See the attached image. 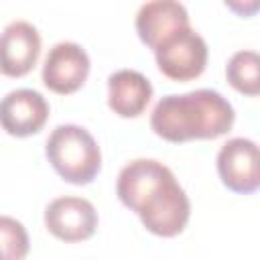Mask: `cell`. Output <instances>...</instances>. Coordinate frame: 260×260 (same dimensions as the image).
<instances>
[{"label": "cell", "instance_id": "7", "mask_svg": "<svg viewBox=\"0 0 260 260\" xmlns=\"http://www.w3.org/2000/svg\"><path fill=\"white\" fill-rule=\"evenodd\" d=\"M45 225L63 242H81L93 236L98 211L83 197H57L45 209Z\"/></svg>", "mask_w": 260, "mask_h": 260}, {"label": "cell", "instance_id": "3", "mask_svg": "<svg viewBox=\"0 0 260 260\" xmlns=\"http://www.w3.org/2000/svg\"><path fill=\"white\" fill-rule=\"evenodd\" d=\"M55 173L73 185H87L102 169V152L95 138L77 124L57 126L45 146Z\"/></svg>", "mask_w": 260, "mask_h": 260}, {"label": "cell", "instance_id": "9", "mask_svg": "<svg viewBox=\"0 0 260 260\" xmlns=\"http://www.w3.org/2000/svg\"><path fill=\"white\" fill-rule=\"evenodd\" d=\"M41 35L26 20H14L0 32V73L6 77L26 75L39 61Z\"/></svg>", "mask_w": 260, "mask_h": 260}, {"label": "cell", "instance_id": "11", "mask_svg": "<svg viewBox=\"0 0 260 260\" xmlns=\"http://www.w3.org/2000/svg\"><path fill=\"white\" fill-rule=\"evenodd\" d=\"M152 98L150 81L134 69H120L108 77V106L122 118L140 116Z\"/></svg>", "mask_w": 260, "mask_h": 260}, {"label": "cell", "instance_id": "2", "mask_svg": "<svg viewBox=\"0 0 260 260\" xmlns=\"http://www.w3.org/2000/svg\"><path fill=\"white\" fill-rule=\"evenodd\" d=\"M232 104L215 89L169 93L156 102L150 114V128L169 142L213 140L234 126Z\"/></svg>", "mask_w": 260, "mask_h": 260}, {"label": "cell", "instance_id": "13", "mask_svg": "<svg viewBox=\"0 0 260 260\" xmlns=\"http://www.w3.org/2000/svg\"><path fill=\"white\" fill-rule=\"evenodd\" d=\"M0 250L4 260H24L28 254V234L14 217L0 215Z\"/></svg>", "mask_w": 260, "mask_h": 260}, {"label": "cell", "instance_id": "14", "mask_svg": "<svg viewBox=\"0 0 260 260\" xmlns=\"http://www.w3.org/2000/svg\"><path fill=\"white\" fill-rule=\"evenodd\" d=\"M0 260H4V254H2V250H0Z\"/></svg>", "mask_w": 260, "mask_h": 260}, {"label": "cell", "instance_id": "6", "mask_svg": "<svg viewBox=\"0 0 260 260\" xmlns=\"http://www.w3.org/2000/svg\"><path fill=\"white\" fill-rule=\"evenodd\" d=\"M89 73V57L85 49L71 41L53 45L43 63V83L61 95L77 91Z\"/></svg>", "mask_w": 260, "mask_h": 260}, {"label": "cell", "instance_id": "8", "mask_svg": "<svg viewBox=\"0 0 260 260\" xmlns=\"http://www.w3.org/2000/svg\"><path fill=\"white\" fill-rule=\"evenodd\" d=\"M49 118V104L37 89L20 87L0 100V126L10 136H30L43 130Z\"/></svg>", "mask_w": 260, "mask_h": 260}, {"label": "cell", "instance_id": "10", "mask_svg": "<svg viewBox=\"0 0 260 260\" xmlns=\"http://www.w3.org/2000/svg\"><path fill=\"white\" fill-rule=\"evenodd\" d=\"M191 26L189 12L181 2L175 0H156L146 2L136 12V32L140 41L152 51L173 37L175 32Z\"/></svg>", "mask_w": 260, "mask_h": 260}, {"label": "cell", "instance_id": "1", "mask_svg": "<svg viewBox=\"0 0 260 260\" xmlns=\"http://www.w3.org/2000/svg\"><path fill=\"white\" fill-rule=\"evenodd\" d=\"M116 193L154 236L173 238L181 234L189 221L191 203L185 189L173 171L154 158H134L122 167Z\"/></svg>", "mask_w": 260, "mask_h": 260}, {"label": "cell", "instance_id": "12", "mask_svg": "<svg viewBox=\"0 0 260 260\" xmlns=\"http://www.w3.org/2000/svg\"><path fill=\"white\" fill-rule=\"evenodd\" d=\"M260 57L256 51H238L225 65V77L234 89L246 95H258L260 91Z\"/></svg>", "mask_w": 260, "mask_h": 260}, {"label": "cell", "instance_id": "5", "mask_svg": "<svg viewBox=\"0 0 260 260\" xmlns=\"http://www.w3.org/2000/svg\"><path fill=\"white\" fill-rule=\"evenodd\" d=\"M258 146L250 138H232L217 152L221 183L234 193H254L260 187Z\"/></svg>", "mask_w": 260, "mask_h": 260}, {"label": "cell", "instance_id": "4", "mask_svg": "<svg viewBox=\"0 0 260 260\" xmlns=\"http://www.w3.org/2000/svg\"><path fill=\"white\" fill-rule=\"evenodd\" d=\"M207 43L191 26L175 32L154 49V59L162 75L173 81L199 77L207 65Z\"/></svg>", "mask_w": 260, "mask_h": 260}]
</instances>
